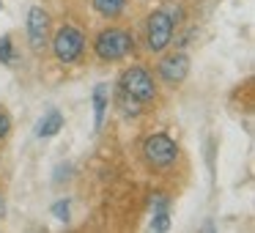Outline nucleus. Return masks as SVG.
I'll list each match as a JSON object with an SVG mask.
<instances>
[{
    "label": "nucleus",
    "instance_id": "nucleus-1",
    "mask_svg": "<svg viewBox=\"0 0 255 233\" xmlns=\"http://www.w3.org/2000/svg\"><path fill=\"white\" fill-rule=\"evenodd\" d=\"M94 50L102 61H121V58L132 50V36L121 28H107L96 36Z\"/></svg>",
    "mask_w": 255,
    "mask_h": 233
},
{
    "label": "nucleus",
    "instance_id": "nucleus-2",
    "mask_svg": "<svg viewBox=\"0 0 255 233\" xmlns=\"http://www.w3.org/2000/svg\"><path fill=\"white\" fill-rule=\"evenodd\" d=\"M121 91L129 94L132 99L137 102H151L156 99V85H154V77L145 72L143 66H132L121 74Z\"/></svg>",
    "mask_w": 255,
    "mask_h": 233
},
{
    "label": "nucleus",
    "instance_id": "nucleus-3",
    "mask_svg": "<svg viewBox=\"0 0 255 233\" xmlns=\"http://www.w3.org/2000/svg\"><path fill=\"white\" fill-rule=\"evenodd\" d=\"M143 156H145V162L154 165V167H167V165L176 162L178 145H176V140L167 137V134H151L143 143Z\"/></svg>",
    "mask_w": 255,
    "mask_h": 233
},
{
    "label": "nucleus",
    "instance_id": "nucleus-4",
    "mask_svg": "<svg viewBox=\"0 0 255 233\" xmlns=\"http://www.w3.org/2000/svg\"><path fill=\"white\" fill-rule=\"evenodd\" d=\"M173 39V19L167 17L165 8L154 11L148 17V25H145V44H148L151 52H162Z\"/></svg>",
    "mask_w": 255,
    "mask_h": 233
},
{
    "label": "nucleus",
    "instance_id": "nucleus-5",
    "mask_svg": "<svg viewBox=\"0 0 255 233\" xmlns=\"http://www.w3.org/2000/svg\"><path fill=\"white\" fill-rule=\"evenodd\" d=\"M52 50H55V55H58V61H63V63H74L80 55H83V50H85V36L80 33L77 28H61L55 33V39H52Z\"/></svg>",
    "mask_w": 255,
    "mask_h": 233
},
{
    "label": "nucleus",
    "instance_id": "nucleus-6",
    "mask_svg": "<svg viewBox=\"0 0 255 233\" xmlns=\"http://www.w3.org/2000/svg\"><path fill=\"white\" fill-rule=\"evenodd\" d=\"M189 74V58L184 55V52H176V55L165 58V61L159 63V77L165 80L167 85H178L184 83Z\"/></svg>",
    "mask_w": 255,
    "mask_h": 233
},
{
    "label": "nucleus",
    "instance_id": "nucleus-7",
    "mask_svg": "<svg viewBox=\"0 0 255 233\" xmlns=\"http://www.w3.org/2000/svg\"><path fill=\"white\" fill-rule=\"evenodd\" d=\"M47 30H50V17L44 8H30L28 11V39L33 50H41L47 44Z\"/></svg>",
    "mask_w": 255,
    "mask_h": 233
},
{
    "label": "nucleus",
    "instance_id": "nucleus-8",
    "mask_svg": "<svg viewBox=\"0 0 255 233\" xmlns=\"http://www.w3.org/2000/svg\"><path fill=\"white\" fill-rule=\"evenodd\" d=\"M63 129V116L61 110H50L44 118L39 121V126H36V134L39 137H52V134H58Z\"/></svg>",
    "mask_w": 255,
    "mask_h": 233
},
{
    "label": "nucleus",
    "instance_id": "nucleus-9",
    "mask_svg": "<svg viewBox=\"0 0 255 233\" xmlns=\"http://www.w3.org/2000/svg\"><path fill=\"white\" fill-rule=\"evenodd\" d=\"M105 113H107V85H96L94 88V126L102 129L105 123Z\"/></svg>",
    "mask_w": 255,
    "mask_h": 233
},
{
    "label": "nucleus",
    "instance_id": "nucleus-10",
    "mask_svg": "<svg viewBox=\"0 0 255 233\" xmlns=\"http://www.w3.org/2000/svg\"><path fill=\"white\" fill-rule=\"evenodd\" d=\"M94 8L102 14V17L113 19L127 8V0H94Z\"/></svg>",
    "mask_w": 255,
    "mask_h": 233
},
{
    "label": "nucleus",
    "instance_id": "nucleus-11",
    "mask_svg": "<svg viewBox=\"0 0 255 233\" xmlns=\"http://www.w3.org/2000/svg\"><path fill=\"white\" fill-rule=\"evenodd\" d=\"M140 105H143V102L132 99V96L124 94V91L118 94V107L124 110V116H137V113H140Z\"/></svg>",
    "mask_w": 255,
    "mask_h": 233
},
{
    "label": "nucleus",
    "instance_id": "nucleus-12",
    "mask_svg": "<svg viewBox=\"0 0 255 233\" xmlns=\"http://www.w3.org/2000/svg\"><path fill=\"white\" fill-rule=\"evenodd\" d=\"M151 228H154V231H167V228H170V211H167V209H156L154 211V220H151Z\"/></svg>",
    "mask_w": 255,
    "mask_h": 233
},
{
    "label": "nucleus",
    "instance_id": "nucleus-13",
    "mask_svg": "<svg viewBox=\"0 0 255 233\" xmlns=\"http://www.w3.org/2000/svg\"><path fill=\"white\" fill-rule=\"evenodd\" d=\"M11 61H14L11 36H3V39H0V63H11Z\"/></svg>",
    "mask_w": 255,
    "mask_h": 233
},
{
    "label": "nucleus",
    "instance_id": "nucleus-14",
    "mask_svg": "<svg viewBox=\"0 0 255 233\" xmlns=\"http://www.w3.org/2000/svg\"><path fill=\"white\" fill-rule=\"evenodd\" d=\"M52 214H55L61 222H66L69 220V200H58V203L52 206Z\"/></svg>",
    "mask_w": 255,
    "mask_h": 233
},
{
    "label": "nucleus",
    "instance_id": "nucleus-15",
    "mask_svg": "<svg viewBox=\"0 0 255 233\" xmlns=\"http://www.w3.org/2000/svg\"><path fill=\"white\" fill-rule=\"evenodd\" d=\"M8 132H11V118H8V116H6V113L0 110V140L6 137V134H8Z\"/></svg>",
    "mask_w": 255,
    "mask_h": 233
},
{
    "label": "nucleus",
    "instance_id": "nucleus-16",
    "mask_svg": "<svg viewBox=\"0 0 255 233\" xmlns=\"http://www.w3.org/2000/svg\"><path fill=\"white\" fill-rule=\"evenodd\" d=\"M3 214H6V200H3V195H0V220H3Z\"/></svg>",
    "mask_w": 255,
    "mask_h": 233
},
{
    "label": "nucleus",
    "instance_id": "nucleus-17",
    "mask_svg": "<svg viewBox=\"0 0 255 233\" xmlns=\"http://www.w3.org/2000/svg\"><path fill=\"white\" fill-rule=\"evenodd\" d=\"M0 8H3V3H0Z\"/></svg>",
    "mask_w": 255,
    "mask_h": 233
}]
</instances>
